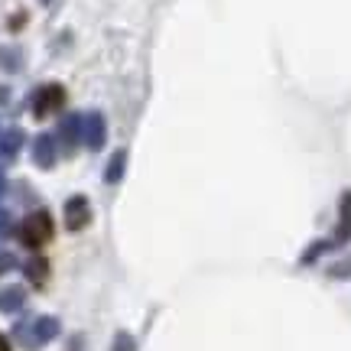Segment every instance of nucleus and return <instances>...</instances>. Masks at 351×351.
<instances>
[{"label":"nucleus","mask_w":351,"mask_h":351,"mask_svg":"<svg viewBox=\"0 0 351 351\" xmlns=\"http://www.w3.org/2000/svg\"><path fill=\"white\" fill-rule=\"evenodd\" d=\"M49 238H52V218L46 212H33L20 225V241L26 247H43Z\"/></svg>","instance_id":"f257e3e1"},{"label":"nucleus","mask_w":351,"mask_h":351,"mask_svg":"<svg viewBox=\"0 0 351 351\" xmlns=\"http://www.w3.org/2000/svg\"><path fill=\"white\" fill-rule=\"evenodd\" d=\"M62 104H65V88L62 85H46V88H39L33 114H36V117H49V114H56Z\"/></svg>","instance_id":"f03ea898"},{"label":"nucleus","mask_w":351,"mask_h":351,"mask_svg":"<svg viewBox=\"0 0 351 351\" xmlns=\"http://www.w3.org/2000/svg\"><path fill=\"white\" fill-rule=\"evenodd\" d=\"M69 225L78 228V225H85V202L75 199V205H69Z\"/></svg>","instance_id":"7ed1b4c3"},{"label":"nucleus","mask_w":351,"mask_h":351,"mask_svg":"<svg viewBox=\"0 0 351 351\" xmlns=\"http://www.w3.org/2000/svg\"><path fill=\"white\" fill-rule=\"evenodd\" d=\"M0 351H10V345H7V339L0 335Z\"/></svg>","instance_id":"20e7f679"}]
</instances>
